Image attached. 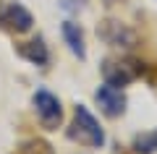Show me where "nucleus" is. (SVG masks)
Masks as SVG:
<instances>
[{
    "instance_id": "6e6552de",
    "label": "nucleus",
    "mask_w": 157,
    "mask_h": 154,
    "mask_svg": "<svg viewBox=\"0 0 157 154\" xmlns=\"http://www.w3.org/2000/svg\"><path fill=\"white\" fill-rule=\"evenodd\" d=\"M18 55H21L24 60L39 66V68H45L47 63H50V50H47V44H45V39H42V37H34L32 42L18 44Z\"/></svg>"
},
{
    "instance_id": "39448f33",
    "label": "nucleus",
    "mask_w": 157,
    "mask_h": 154,
    "mask_svg": "<svg viewBox=\"0 0 157 154\" xmlns=\"http://www.w3.org/2000/svg\"><path fill=\"white\" fill-rule=\"evenodd\" d=\"M97 37L102 42L113 44V47H134L136 44V34L131 26H126L123 21H118V18H105L100 21L97 26Z\"/></svg>"
},
{
    "instance_id": "9b49d317",
    "label": "nucleus",
    "mask_w": 157,
    "mask_h": 154,
    "mask_svg": "<svg viewBox=\"0 0 157 154\" xmlns=\"http://www.w3.org/2000/svg\"><path fill=\"white\" fill-rule=\"evenodd\" d=\"M76 3H78V6H84V3H86V0H76Z\"/></svg>"
},
{
    "instance_id": "9d476101",
    "label": "nucleus",
    "mask_w": 157,
    "mask_h": 154,
    "mask_svg": "<svg viewBox=\"0 0 157 154\" xmlns=\"http://www.w3.org/2000/svg\"><path fill=\"white\" fill-rule=\"evenodd\" d=\"M21 154H52V149L45 141H29L21 146Z\"/></svg>"
},
{
    "instance_id": "20e7f679",
    "label": "nucleus",
    "mask_w": 157,
    "mask_h": 154,
    "mask_svg": "<svg viewBox=\"0 0 157 154\" xmlns=\"http://www.w3.org/2000/svg\"><path fill=\"white\" fill-rule=\"evenodd\" d=\"M32 24H34L32 13L21 3H11L8 0V3L0 6V29H6L11 34H24V32L32 29Z\"/></svg>"
},
{
    "instance_id": "1a4fd4ad",
    "label": "nucleus",
    "mask_w": 157,
    "mask_h": 154,
    "mask_svg": "<svg viewBox=\"0 0 157 154\" xmlns=\"http://www.w3.org/2000/svg\"><path fill=\"white\" fill-rule=\"evenodd\" d=\"M131 149H134L136 154H155L157 152V128L149 133H141V136L134 138V144H131Z\"/></svg>"
},
{
    "instance_id": "7ed1b4c3",
    "label": "nucleus",
    "mask_w": 157,
    "mask_h": 154,
    "mask_svg": "<svg viewBox=\"0 0 157 154\" xmlns=\"http://www.w3.org/2000/svg\"><path fill=\"white\" fill-rule=\"evenodd\" d=\"M32 102H34V110H37L39 123H42L47 131H55V128L60 126V120H63L60 99H58L52 92H47V89H37L34 97H32Z\"/></svg>"
},
{
    "instance_id": "f257e3e1",
    "label": "nucleus",
    "mask_w": 157,
    "mask_h": 154,
    "mask_svg": "<svg viewBox=\"0 0 157 154\" xmlns=\"http://www.w3.org/2000/svg\"><path fill=\"white\" fill-rule=\"evenodd\" d=\"M66 136L71 138V141H78V144L92 146V149H102L105 141H107L105 128H102L100 120L89 112L86 105H76L73 107V123H71V128L66 131Z\"/></svg>"
},
{
    "instance_id": "0eeeda50",
    "label": "nucleus",
    "mask_w": 157,
    "mask_h": 154,
    "mask_svg": "<svg viewBox=\"0 0 157 154\" xmlns=\"http://www.w3.org/2000/svg\"><path fill=\"white\" fill-rule=\"evenodd\" d=\"M60 34H63V42L68 44L73 55L78 60H86V44H84V29L78 26L76 21H63L60 24Z\"/></svg>"
},
{
    "instance_id": "f03ea898",
    "label": "nucleus",
    "mask_w": 157,
    "mask_h": 154,
    "mask_svg": "<svg viewBox=\"0 0 157 154\" xmlns=\"http://www.w3.org/2000/svg\"><path fill=\"white\" fill-rule=\"evenodd\" d=\"M141 73H144V68H141L139 60H110V58H107V60L102 63V78H105V84L118 86V89L128 86L134 78L141 76Z\"/></svg>"
},
{
    "instance_id": "423d86ee",
    "label": "nucleus",
    "mask_w": 157,
    "mask_h": 154,
    "mask_svg": "<svg viewBox=\"0 0 157 154\" xmlns=\"http://www.w3.org/2000/svg\"><path fill=\"white\" fill-rule=\"evenodd\" d=\"M94 99H97V105H100L102 115H107V118H121L126 112V105H128L126 92H123V89H118V86H110V84L97 86Z\"/></svg>"
}]
</instances>
